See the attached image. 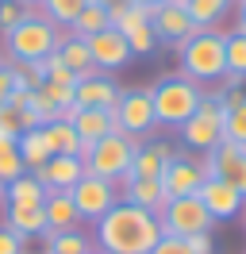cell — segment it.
<instances>
[{
    "mask_svg": "<svg viewBox=\"0 0 246 254\" xmlns=\"http://www.w3.org/2000/svg\"><path fill=\"white\" fill-rule=\"evenodd\" d=\"M89 0H43L39 8H43V16L54 23V27H73V19H77V12L85 8Z\"/></svg>",
    "mask_w": 246,
    "mask_h": 254,
    "instance_id": "f1b7e54d",
    "label": "cell"
},
{
    "mask_svg": "<svg viewBox=\"0 0 246 254\" xmlns=\"http://www.w3.org/2000/svg\"><path fill=\"white\" fill-rule=\"evenodd\" d=\"M116 100H120V85L108 77V73H92V77H81L73 85L77 108H112Z\"/></svg>",
    "mask_w": 246,
    "mask_h": 254,
    "instance_id": "e0dca14e",
    "label": "cell"
},
{
    "mask_svg": "<svg viewBox=\"0 0 246 254\" xmlns=\"http://www.w3.org/2000/svg\"><path fill=\"white\" fill-rule=\"evenodd\" d=\"M158 223H162V235H177V239H188L196 231H212V216L208 208L200 204V196H169L162 212H158Z\"/></svg>",
    "mask_w": 246,
    "mask_h": 254,
    "instance_id": "8992f818",
    "label": "cell"
},
{
    "mask_svg": "<svg viewBox=\"0 0 246 254\" xmlns=\"http://www.w3.org/2000/svg\"><path fill=\"white\" fill-rule=\"evenodd\" d=\"M0 62H4V58H0Z\"/></svg>",
    "mask_w": 246,
    "mask_h": 254,
    "instance_id": "bcb514c9",
    "label": "cell"
},
{
    "mask_svg": "<svg viewBox=\"0 0 246 254\" xmlns=\"http://www.w3.org/2000/svg\"><path fill=\"white\" fill-rule=\"evenodd\" d=\"M69 196H73L77 216H81V220H89V223H96L108 208L120 200V185H112V181H104V177L85 174L73 189H69Z\"/></svg>",
    "mask_w": 246,
    "mask_h": 254,
    "instance_id": "9c48e42d",
    "label": "cell"
},
{
    "mask_svg": "<svg viewBox=\"0 0 246 254\" xmlns=\"http://www.w3.org/2000/svg\"><path fill=\"white\" fill-rule=\"evenodd\" d=\"M12 89H15V81H12V65L0 62V108L12 100Z\"/></svg>",
    "mask_w": 246,
    "mask_h": 254,
    "instance_id": "f35d334b",
    "label": "cell"
},
{
    "mask_svg": "<svg viewBox=\"0 0 246 254\" xmlns=\"http://www.w3.org/2000/svg\"><path fill=\"white\" fill-rule=\"evenodd\" d=\"M204 177H208V170H204V162L196 158H184V154H173V158L166 162V170H162V192L169 196H192V192L204 185Z\"/></svg>",
    "mask_w": 246,
    "mask_h": 254,
    "instance_id": "7c38bea8",
    "label": "cell"
},
{
    "mask_svg": "<svg viewBox=\"0 0 246 254\" xmlns=\"http://www.w3.org/2000/svg\"><path fill=\"white\" fill-rule=\"evenodd\" d=\"M177 58H181V77L188 81H219L227 73V31H196L188 35L181 47H177Z\"/></svg>",
    "mask_w": 246,
    "mask_h": 254,
    "instance_id": "7a4b0ae2",
    "label": "cell"
},
{
    "mask_svg": "<svg viewBox=\"0 0 246 254\" xmlns=\"http://www.w3.org/2000/svg\"><path fill=\"white\" fill-rule=\"evenodd\" d=\"M19 174H27V166H23L19 150H15V139H0V185L15 181Z\"/></svg>",
    "mask_w": 246,
    "mask_h": 254,
    "instance_id": "f546056e",
    "label": "cell"
},
{
    "mask_svg": "<svg viewBox=\"0 0 246 254\" xmlns=\"http://www.w3.org/2000/svg\"><path fill=\"white\" fill-rule=\"evenodd\" d=\"M112 116H116V131H120V135L142 139V135L154 127L150 89H120V100L112 104Z\"/></svg>",
    "mask_w": 246,
    "mask_h": 254,
    "instance_id": "ba28073f",
    "label": "cell"
},
{
    "mask_svg": "<svg viewBox=\"0 0 246 254\" xmlns=\"http://www.w3.org/2000/svg\"><path fill=\"white\" fill-rule=\"evenodd\" d=\"M150 27H154V39L158 43H166V47H181L188 35H196L192 27V19L184 12V0H169V4H154L150 12Z\"/></svg>",
    "mask_w": 246,
    "mask_h": 254,
    "instance_id": "8fae6325",
    "label": "cell"
},
{
    "mask_svg": "<svg viewBox=\"0 0 246 254\" xmlns=\"http://www.w3.org/2000/svg\"><path fill=\"white\" fill-rule=\"evenodd\" d=\"M85 43H89L92 65H96L100 73H112V69H123V65H127L131 58H135V54H131V47H127V39H123V31H116V27H104V31L89 35Z\"/></svg>",
    "mask_w": 246,
    "mask_h": 254,
    "instance_id": "4fadbf2b",
    "label": "cell"
},
{
    "mask_svg": "<svg viewBox=\"0 0 246 254\" xmlns=\"http://www.w3.org/2000/svg\"><path fill=\"white\" fill-rule=\"evenodd\" d=\"M0 254H27V239H19L12 227H0Z\"/></svg>",
    "mask_w": 246,
    "mask_h": 254,
    "instance_id": "e575fe53",
    "label": "cell"
},
{
    "mask_svg": "<svg viewBox=\"0 0 246 254\" xmlns=\"http://www.w3.org/2000/svg\"><path fill=\"white\" fill-rule=\"evenodd\" d=\"M43 196H46V189L31 174H19L15 181L4 185V204H43Z\"/></svg>",
    "mask_w": 246,
    "mask_h": 254,
    "instance_id": "83f0119b",
    "label": "cell"
},
{
    "mask_svg": "<svg viewBox=\"0 0 246 254\" xmlns=\"http://www.w3.org/2000/svg\"><path fill=\"white\" fill-rule=\"evenodd\" d=\"M204 170L208 177H219L227 181L231 189H239L246 196V146L243 143H215L208 154H204Z\"/></svg>",
    "mask_w": 246,
    "mask_h": 254,
    "instance_id": "30bf717a",
    "label": "cell"
},
{
    "mask_svg": "<svg viewBox=\"0 0 246 254\" xmlns=\"http://www.w3.org/2000/svg\"><path fill=\"white\" fill-rule=\"evenodd\" d=\"M239 31L246 35V0H243V8H239Z\"/></svg>",
    "mask_w": 246,
    "mask_h": 254,
    "instance_id": "60d3db41",
    "label": "cell"
},
{
    "mask_svg": "<svg viewBox=\"0 0 246 254\" xmlns=\"http://www.w3.org/2000/svg\"><path fill=\"white\" fill-rule=\"evenodd\" d=\"M120 200L127 204H138L146 212H162L166 204V192H162V181H146V177H131V181H120Z\"/></svg>",
    "mask_w": 246,
    "mask_h": 254,
    "instance_id": "ffe728a7",
    "label": "cell"
},
{
    "mask_svg": "<svg viewBox=\"0 0 246 254\" xmlns=\"http://www.w3.org/2000/svg\"><path fill=\"white\" fill-rule=\"evenodd\" d=\"M4 227H12L19 239L46 235V212H43V204H4Z\"/></svg>",
    "mask_w": 246,
    "mask_h": 254,
    "instance_id": "d6986e66",
    "label": "cell"
},
{
    "mask_svg": "<svg viewBox=\"0 0 246 254\" xmlns=\"http://www.w3.org/2000/svg\"><path fill=\"white\" fill-rule=\"evenodd\" d=\"M131 4H138V8H154V4H169V0H131Z\"/></svg>",
    "mask_w": 246,
    "mask_h": 254,
    "instance_id": "b9f144b4",
    "label": "cell"
},
{
    "mask_svg": "<svg viewBox=\"0 0 246 254\" xmlns=\"http://www.w3.org/2000/svg\"><path fill=\"white\" fill-rule=\"evenodd\" d=\"M177 150L169 143H146L135 150V162H131V170H127V177L123 181H131V177H146V181H158L162 177V170H166V162L173 158Z\"/></svg>",
    "mask_w": 246,
    "mask_h": 254,
    "instance_id": "ac0fdd59",
    "label": "cell"
},
{
    "mask_svg": "<svg viewBox=\"0 0 246 254\" xmlns=\"http://www.w3.org/2000/svg\"><path fill=\"white\" fill-rule=\"evenodd\" d=\"M158 239H162L158 216L127 200H116L96 220V247L104 254H150Z\"/></svg>",
    "mask_w": 246,
    "mask_h": 254,
    "instance_id": "6da1fadb",
    "label": "cell"
},
{
    "mask_svg": "<svg viewBox=\"0 0 246 254\" xmlns=\"http://www.w3.org/2000/svg\"><path fill=\"white\" fill-rule=\"evenodd\" d=\"M104 27H112V23H108V8L100 4V0H89V4L77 12V19H73V27H69V35H77V39H89V35L104 31Z\"/></svg>",
    "mask_w": 246,
    "mask_h": 254,
    "instance_id": "4316f807",
    "label": "cell"
},
{
    "mask_svg": "<svg viewBox=\"0 0 246 254\" xmlns=\"http://www.w3.org/2000/svg\"><path fill=\"white\" fill-rule=\"evenodd\" d=\"M35 93L43 96V100H50L58 112H65V108H77L73 104V85H54V81H43Z\"/></svg>",
    "mask_w": 246,
    "mask_h": 254,
    "instance_id": "836d02e7",
    "label": "cell"
},
{
    "mask_svg": "<svg viewBox=\"0 0 246 254\" xmlns=\"http://www.w3.org/2000/svg\"><path fill=\"white\" fill-rule=\"evenodd\" d=\"M23 4H43V0H23Z\"/></svg>",
    "mask_w": 246,
    "mask_h": 254,
    "instance_id": "ee69618b",
    "label": "cell"
},
{
    "mask_svg": "<svg viewBox=\"0 0 246 254\" xmlns=\"http://www.w3.org/2000/svg\"><path fill=\"white\" fill-rule=\"evenodd\" d=\"M43 139L46 146H50V154H69V158H81V150H85V143H81V135L73 131V124L69 120H50V124H43Z\"/></svg>",
    "mask_w": 246,
    "mask_h": 254,
    "instance_id": "7402d4cb",
    "label": "cell"
},
{
    "mask_svg": "<svg viewBox=\"0 0 246 254\" xmlns=\"http://www.w3.org/2000/svg\"><path fill=\"white\" fill-rule=\"evenodd\" d=\"M19 135V116H15V108H0V139H15Z\"/></svg>",
    "mask_w": 246,
    "mask_h": 254,
    "instance_id": "74e56055",
    "label": "cell"
},
{
    "mask_svg": "<svg viewBox=\"0 0 246 254\" xmlns=\"http://www.w3.org/2000/svg\"><path fill=\"white\" fill-rule=\"evenodd\" d=\"M15 150H19V158L27 166V174L39 170L46 158H54L50 146H46V139H43V127H39V131H19V135H15Z\"/></svg>",
    "mask_w": 246,
    "mask_h": 254,
    "instance_id": "cb8c5ba5",
    "label": "cell"
},
{
    "mask_svg": "<svg viewBox=\"0 0 246 254\" xmlns=\"http://www.w3.org/2000/svg\"><path fill=\"white\" fill-rule=\"evenodd\" d=\"M188 254H215V243H212V231H196V235L184 239Z\"/></svg>",
    "mask_w": 246,
    "mask_h": 254,
    "instance_id": "d590c367",
    "label": "cell"
},
{
    "mask_svg": "<svg viewBox=\"0 0 246 254\" xmlns=\"http://www.w3.org/2000/svg\"><path fill=\"white\" fill-rule=\"evenodd\" d=\"M223 139L246 146V100L235 108H223Z\"/></svg>",
    "mask_w": 246,
    "mask_h": 254,
    "instance_id": "1f68e13d",
    "label": "cell"
},
{
    "mask_svg": "<svg viewBox=\"0 0 246 254\" xmlns=\"http://www.w3.org/2000/svg\"><path fill=\"white\" fill-rule=\"evenodd\" d=\"M227 8H231V0H184V12H188V19H192L196 31L215 27L219 19L227 16Z\"/></svg>",
    "mask_w": 246,
    "mask_h": 254,
    "instance_id": "d4e9b609",
    "label": "cell"
},
{
    "mask_svg": "<svg viewBox=\"0 0 246 254\" xmlns=\"http://www.w3.org/2000/svg\"><path fill=\"white\" fill-rule=\"evenodd\" d=\"M200 204L208 208V216L212 220H235L239 212H243L246 196L239 189H231L227 181H219V177H204V185L196 189Z\"/></svg>",
    "mask_w": 246,
    "mask_h": 254,
    "instance_id": "5bb4252c",
    "label": "cell"
},
{
    "mask_svg": "<svg viewBox=\"0 0 246 254\" xmlns=\"http://www.w3.org/2000/svg\"><path fill=\"white\" fill-rule=\"evenodd\" d=\"M62 120L73 124V131L81 135V143H85V146L116 131V116H112V108H65V112H62Z\"/></svg>",
    "mask_w": 246,
    "mask_h": 254,
    "instance_id": "2e32d148",
    "label": "cell"
},
{
    "mask_svg": "<svg viewBox=\"0 0 246 254\" xmlns=\"http://www.w3.org/2000/svg\"><path fill=\"white\" fill-rule=\"evenodd\" d=\"M62 43V31L43 16V8H35V16L23 19L19 27L4 35V54H8V65L12 62H43L50 50H58Z\"/></svg>",
    "mask_w": 246,
    "mask_h": 254,
    "instance_id": "277c9868",
    "label": "cell"
},
{
    "mask_svg": "<svg viewBox=\"0 0 246 254\" xmlns=\"http://www.w3.org/2000/svg\"><path fill=\"white\" fill-rule=\"evenodd\" d=\"M89 254H104V251H89Z\"/></svg>",
    "mask_w": 246,
    "mask_h": 254,
    "instance_id": "f6af8a7d",
    "label": "cell"
},
{
    "mask_svg": "<svg viewBox=\"0 0 246 254\" xmlns=\"http://www.w3.org/2000/svg\"><path fill=\"white\" fill-rule=\"evenodd\" d=\"M200 100H204V93H200L196 81L188 77H162L158 85L150 89V104H154V124L162 127H181L192 112L200 108Z\"/></svg>",
    "mask_w": 246,
    "mask_h": 254,
    "instance_id": "5b68a950",
    "label": "cell"
},
{
    "mask_svg": "<svg viewBox=\"0 0 246 254\" xmlns=\"http://www.w3.org/2000/svg\"><path fill=\"white\" fill-rule=\"evenodd\" d=\"M0 208H4V185H0Z\"/></svg>",
    "mask_w": 246,
    "mask_h": 254,
    "instance_id": "7bdbcfd3",
    "label": "cell"
},
{
    "mask_svg": "<svg viewBox=\"0 0 246 254\" xmlns=\"http://www.w3.org/2000/svg\"><path fill=\"white\" fill-rule=\"evenodd\" d=\"M43 212H46V231H69V227L81 223V216H77V208H73V196L58 192V189H46Z\"/></svg>",
    "mask_w": 246,
    "mask_h": 254,
    "instance_id": "44dd1931",
    "label": "cell"
},
{
    "mask_svg": "<svg viewBox=\"0 0 246 254\" xmlns=\"http://www.w3.org/2000/svg\"><path fill=\"white\" fill-rule=\"evenodd\" d=\"M39 4H23V0H0V35H8L12 27H19L23 19L35 16Z\"/></svg>",
    "mask_w": 246,
    "mask_h": 254,
    "instance_id": "4dcf8cb0",
    "label": "cell"
},
{
    "mask_svg": "<svg viewBox=\"0 0 246 254\" xmlns=\"http://www.w3.org/2000/svg\"><path fill=\"white\" fill-rule=\"evenodd\" d=\"M46 254H89L92 243L81 227H69V231H46Z\"/></svg>",
    "mask_w": 246,
    "mask_h": 254,
    "instance_id": "484cf974",
    "label": "cell"
},
{
    "mask_svg": "<svg viewBox=\"0 0 246 254\" xmlns=\"http://www.w3.org/2000/svg\"><path fill=\"white\" fill-rule=\"evenodd\" d=\"M58 58L77 73V81H81V77H92V73H100V69L92 65L89 43H85V39H77V35H62V43H58Z\"/></svg>",
    "mask_w": 246,
    "mask_h": 254,
    "instance_id": "603a6c76",
    "label": "cell"
},
{
    "mask_svg": "<svg viewBox=\"0 0 246 254\" xmlns=\"http://www.w3.org/2000/svg\"><path fill=\"white\" fill-rule=\"evenodd\" d=\"M100 4L108 8V23H112V16H116V12H123V8L131 4V0H100Z\"/></svg>",
    "mask_w": 246,
    "mask_h": 254,
    "instance_id": "ab89813d",
    "label": "cell"
},
{
    "mask_svg": "<svg viewBox=\"0 0 246 254\" xmlns=\"http://www.w3.org/2000/svg\"><path fill=\"white\" fill-rule=\"evenodd\" d=\"M31 177L43 185V189H58V192H69L85 177V162L81 158H69V154H54L46 158L39 170H31Z\"/></svg>",
    "mask_w": 246,
    "mask_h": 254,
    "instance_id": "9a60e30c",
    "label": "cell"
},
{
    "mask_svg": "<svg viewBox=\"0 0 246 254\" xmlns=\"http://www.w3.org/2000/svg\"><path fill=\"white\" fill-rule=\"evenodd\" d=\"M227 73L246 81V35L243 31L227 35Z\"/></svg>",
    "mask_w": 246,
    "mask_h": 254,
    "instance_id": "d6a6232c",
    "label": "cell"
},
{
    "mask_svg": "<svg viewBox=\"0 0 246 254\" xmlns=\"http://www.w3.org/2000/svg\"><path fill=\"white\" fill-rule=\"evenodd\" d=\"M138 139L135 135H120V131H112L104 139H96L81 150V162H85V174L92 177H104L112 185H120L127 170H131V162H135V150H138Z\"/></svg>",
    "mask_w": 246,
    "mask_h": 254,
    "instance_id": "3957f363",
    "label": "cell"
},
{
    "mask_svg": "<svg viewBox=\"0 0 246 254\" xmlns=\"http://www.w3.org/2000/svg\"><path fill=\"white\" fill-rule=\"evenodd\" d=\"M181 139L188 150H200V154H208L215 143H223V104L215 96H204L200 108L181 124Z\"/></svg>",
    "mask_w": 246,
    "mask_h": 254,
    "instance_id": "52a82bcc",
    "label": "cell"
},
{
    "mask_svg": "<svg viewBox=\"0 0 246 254\" xmlns=\"http://www.w3.org/2000/svg\"><path fill=\"white\" fill-rule=\"evenodd\" d=\"M150 254H188V247H184V239H177V235H162L150 247Z\"/></svg>",
    "mask_w": 246,
    "mask_h": 254,
    "instance_id": "8d00e7d4",
    "label": "cell"
}]
</instances>
